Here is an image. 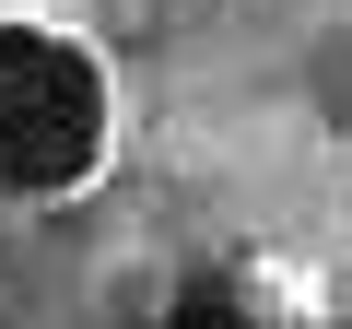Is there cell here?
I'll return each mask as SVG.
<instances>
[{
	"mask_svg": "<svg viewBox=\"0 0 352 329\" xmlns=\"http://www.w3.org/2000/svg\"><path fill=\"white\" fill-rule=\"evenodd\" d=\"M118 164V59L59 0H0V212L82 200Z\"/></svg>",
	"mask_w": 352,
	"mask_h": 329,
	"instance_id": "cell-1",
	"label": "cell"
}]
</instances>
